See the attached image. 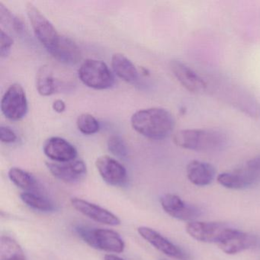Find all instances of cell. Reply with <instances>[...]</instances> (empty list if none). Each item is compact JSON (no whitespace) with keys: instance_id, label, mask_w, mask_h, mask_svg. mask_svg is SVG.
<instances>
[{"instance_id":"cell-1","label":"cell","mask_w":260,"mask_h":260,"mask_svg":"<svg viewBox=\"0 0 260 260\" xmlns=\"http://www.w3.org/2000/svg\"><path fill=\"white\" fill-rule=\"evenodd\" d=\"M131 124L134 130L151 140L168 138L175 127V120L168 110L162 108L141 109L132 115Z\"/></svg>"},{"instance_id":"cell-2","label":"cell","mask_w":260,"mask_h":260,"mask_svg":"<svg viewBox=\"0 0 260 260\" xmlns=\"http://www.w3.org/2000/svg\"><path fill=\"white\" fill-rule=\"evenodd\" d=\"M173 142L186 150L214 152L226 146L228 138L223 132L214 129H188L176 132Z\"/></svg>"},{"instance_id":"cell-3","label":"cell","mask_w":260,"mask_h":260,"mask_svg":"<svg viewBox=\"0 0 260 260\" xmlns=\"http://www.w3.org/2000/svg\"><path fill=\"white\" fill-rule=\"evenodd\" d=\"M76 231L85 243L94 249L113 253L124 252L125 248L124 240L115 231L85 226H77Z\"/></svg>"},{"instance_id":"cell-4","label":"cell","mask_w":260,"mask_h":260,"mask_svg":"<svg viewBox=\"0 0 260 260\" xmlns=\"http://www.w3.org/2000/svg\"><path fill=\"white\" fill-rule=\"evenodd\" d=\"M78 77L83 84L98 90L112 87L115 77L105 62L95 59H87L80 65Z\"/></svg>"},{"instance_id":"cell-5","label":"cell","mask_w":260,"mask_h":260,"mask_svg":"<svg viewBox=\"0 0 260 260\" xmlns=\"http://www.w3.org/2000/svg\"><path fill=\"white\" fill-rule=\"evenodd\" d=\"M26 12L35 35L47 51H49L58 40L60 35L52 23L34 4L27 3Z\"/></svg>"},{"instance_id":"cell-6","label":"cell","mask_w":260,"mask_h":260,"mask_svg":"<svg viewBox=\"0 0 260 260\" xmlns=\"http://www.w3.org/2000/svg\"><path fill=\"white\" fill-rule=\"evenodd\" d=\"M1 110L6 118L19 121L28 112V100L25 89L19 83H14L7 89L1 100Z\"/></svg>"},{"instance_id":"cell-7","label":"cell","mask_w":260,"mask_h":260,"mask_svg":"<svg viewBox=\"0 0 260 260\" xmlns=\"http://www.w3.org/2000/svg\"><path fill=\"white\" fill-rule=\"evenodd\" d=\"M138 234L155 249L176 260H192L191 255L180 246L170 241L160 233L148 226H140Z\"/></svg>"},{"instance_id":"cell-8","label":"cell","mask_w":260,"mask_h":260,"mask_svg":"<svg viewBox=\"0 0 260 260\" xmlns=\"http://www.w3.org/2000/svg\"><path fill=\"white\" fill-rule=\"evenodd\" d=\"M257 243L255 236L229 228L217 245L225 253L234 255L255 247Z\"/></svg>"},{"instance_id":"cell-9","label":"cell","mask_w":260,"mask_h":260,"mask_svg":"<svg viewBox=\"0 0 260 260\" xmlns=\"http://www.w3.org/2000/svg\"><path fill=\"white\" fill-rule=\"evenodd\" d=\"M160 204L167 214L177 220L194 221L202 214V211L198 207L187 203L176 194H164L160 198Z\"/></svg>"},{"instance_id":"cell-10","label":"cell","mask_w":260,"mask_h":260,"mask_svg":"<svg viewBox=\"0 0 260 260\" xmlns=\"http://www.w3.org/2000/svg\"><path fill=\"white\" fill-rule=\"evenodd\" d=\"M229 228L228 225L219 222L191 221L187 223L185 230L198 241L217 244Z\"/></svg>"},{"instance_id":"cell-11","label":"cell","mask_w":260,"mask_h":260,"mask_svg":"<svg viewBox=\"0 0 260 260\" xmlns=\"http://www.w3.org/2000/svg\"><path fill=\"white\" fill-rule=\"evenodd\" d=\"M260 180V174L245 164L234 171L220 173L217 176L220 185L229 189H244L255 185Z\"/></svg>"},{"instance_id":"cell-12","label":"cell","mask_w":260,"mask_h":260,"mask_svg":"<svg viewBox=\"0 0 260 260\" xmlns=\"http://www.w3.org/2000/svg\"><path fill=\"white\" fill-rule=\"evenodd\" d=\"M95 167L103 180L112 186H122L127 182L125 167L116 159L105 155L97 158Z\"/></svg>"},{"instance_id":"cell-13","label":"cell","mask_w":260,"mask_h":260,"mask_svg":"<svg viewBox=\"0 0 260 260\" xmlns=\"http://www.w3.org/2000/svg\"><path fill=\"white\" fill-rule=\"evenodd\" d=\"M46 166L54 177L68 184L77 183L87 173L86 164L81 159L68 162H47Z\"/></svg>"},{"instance_id":"cell-14","label":"cell","mask_w":260,"mask_h":260,"mask_svg":"<svg viewBox=\"0 0 260 260\" xmlns=\"http://www.w3.org/2000/svg\"><path fill=\"white\" fill-rule=\"evenodd\" d=\"M170 69L179 83L191 93L201 94L206 90L208 87L206 82L180 60H172Z\"/></svg>"},{"instance_id":"cell-15","label":"cell","mask_w":260,"mask_h":260,"mask_svg":"<svg viewBox=\"0 0 260 260\" xmlns=\"http://www.w3.org/2000/svg\"><path fill=\"white\" fill-rule=\"evenodd\" d=\"M71 202L77 211L94 221L109 226H118L121 223V220L113 213L88 201L72 198Z\"/></svg>"},{"instance_id":"cell-16","label":"cell","mask_w":260,"mask_h":260,"mask_svg":"<svg viewBox=\"0 0 260 260\" xmlns=\"http://www.w3.org/2000/svg\"><path fill=\"white\" fill-rule=\"evenodd\" d=\"M43 150L47 157L56 162H71L77 157L76 147L60 137L48 138L44 144Z\"/></svg>"},{"instance_id":"cell-17","label":"cell","mask_w":260,"mask_h":260,"mask_svg":"<svg viewBox=\"0 0 260 260\" xmlns=\"http://www.w3.org/2000/svg\"><path fill=\"white\" fill-rule=\"evenodd\" d=\"M48 52L54 58L66 64H76L81 59L80 48L72 39L66 36H60Z\"/></svg>"},{"instance_id":"cell-18","label":"cell","mask_w":260,"mask_h":260,"mask_svg":"<svg viewBox=\"0 0 260 260\" xmlns=\"http://www.w3.org/2000/svg\"><path fill=\"white\" fill-rule=\"evenodd\" d=\"M188 180L197 186L210 185L215 177V169L211 164L199 160H192L186 168Z\"/></svg>"},{"instance_id":"cell-19","label":"cell","mask_w":260,"mask_h":260,"mask_svg":"<svg viewBox=\"0 0 260 260\" xmlns=\"http://www.w3.org/2000/svg\"><path fill=\"white\" fill-rule=\"evenodd\" d=\"M112 67L114 73L121 80L127 83H135L138 79L136 67L124 54L117 53L112 57Z\"/></svg>"},{"instance_id":"cell-20","label":"cell","mask_w":260,"mask_h":260,"mask_svg":"<svg viewBox=\"0 0 260 260\" xmlns=\"http://www.w3.org/2000/svg\"><path fill=\"white\" fill-rule=\"evenodd\" d=\"M36 88L42 96H49L55 92V79L52 68L49 65H43L39 68L36 75Z\"/></svg>"},{"instance_id":"cell-21","label":"cell","mask_w":260,"mask_h":260,"mask_svg":"<svg viewBox=\"0 0 260 260\" xmlns=\"http://www.w3.org/2000/svg\"><path fill=\"white\" fill-rule=\"evenodd\" d=\"M10 180L19 188L27 192H36L39 188V183L36 178L25 170L18 167H13L8 173Z\"/></svg>"},{"instance_id":"cell-22","label":"cell","mask_w":260,"mask_h":260,"mask_svg":"<svg viewBox=\"0 0 260 260\" xmlns=\"http://www.w3.org/2000/svg\"><path fill=\"white\" fill-rule=\"evenodd\" d=\"M0 260H27L20 245L12 237L2 236L0 239Z\"/></svg>"},{"instance_id":"cell-23","label":"cell","mask_w":260,"mask_h":260,"mask_svg":"<svg viewBox=\"0 0 260 260\" xmlns=\"http://www.w3.org/2000/svg\"><path fill=\"white\" fill-rule=\"evenodd\" d=\"M22 202L32 209L42 212H51L55 210L54 204L42 194L36 192H25L20 194Z\"/></svg>"},{"instance_id":"cell-24","label":"cell","mask_w":260,"mask_h":260,"mask_svg":"<svg viewBox=\"0 0 260 260\" xmlns=\"http://www.w3.org/2000/svg\"><path fill=\"white\" fill-rule=\"evenodd\" d=\"M0 22L15 32L21 33L24 30V23L14 13H12L3 3H0Z\"/></svg>"},{"instance_id":"cell-25","label":"cell","mask_w":260,"mask_h":260,"mask_svg":"<svg viewBox=\"0 0 260 260\" xmlns=\"http://www.w3.org/2000/svg\"><path fill=\"white\" fill-rule=\"evenodd\" d=\"M77 125L81 133L86 135H94L100 131V124L98 120L89 113L79 115Z\"/></svg>"},{"instance_id":"cell-26","label":"cell","mask_w":260,"mask_h":260,"mask_svg":"<svg viewBox=\"0 0 260 260\" xmlns=\"http://www.w3.org/2000/svg\"><path fill=\"white\" fill-rule=\"evenodd\" d=\"M107 146L109 151L116 157L124 159L128 156V150L126 143L118 135H112L109 137Z\"/></svg>"},{"instance_id":"cell-27","label":"cell","mask_w":260,"mask_h":260,"mask_svg":"<svg viewBox=\"0 0 260 260\" xmlns=\"http://www.w3.org/2000/svg\"><path fill=\"white\" fill-rule=\"evenodd\" d=\"M13 45V38L4 29L0 30V55L1 57H8Z\"/></svg>"},{"instance_id":"cell-28","label":"cell","mask_w":260,"mask_h":260,"mask_svg":"<svg viewBox=\"0 0 260 260\" xmlns=\"http://www.w3.org/2000/svg\"><path fill=\"white\" fill-rule=\"evenodd\" d=\"M0 139L3 143L11 144L17 140V135L10 127L2 125L0 127Z\"/></svg>"},{"instance_id":"cell-29","label":"cell","mask_w":260,"mask_h":260,"mask_svg":"<svg viewBox=\"0 0 260 260\" xmlns=\"http://www.w3.org/2000/svg\"><path fill=\"white\" fill-rule=\"evenodd\" d=\"M246 165L260 174V155L248 160Z\"/></svg>"},{"instance_id":"cell-30","label":"cell","mask_w":260,"mask_h":260,"mask_svg":"<svg viewBox=\"0 0 260 260\" xmlns=\"http://www.w3.org/2000/svg\"><path fill=\"white\" fill-rule=\"evenodd\" d=\"M53 109L57 113H62L66 109V104L61 100H57L54 102L52 105Z\"/></svg>"},{"instance_id":"cell-31","label":"cell","mask_w":260,"mask_h":260,"mask_svg":"<svg viewBox=\"0 0 260 260\" xmlns=\"http://www.w3.org/2000/svg\"><path fill=\"white\" fill-rule=\"evenodd\" d=\"M104 260H124V258H121V257L117 256L115 255H112V254H107L105 255Z\"/></svg>"},{"instance_id":"cell-32","label":"cell","mask_w":260,"mask_h":260,"mask_svg":"<svg viewBox=\"0 0 260 260\" xmlns=\"http://www.w3.org/2000/svg\"><path fill=\"white\" fill-rule=\"evenodd\" d=\"M160 260H166V259H160Z\"/></svg>"}]
</instances>
